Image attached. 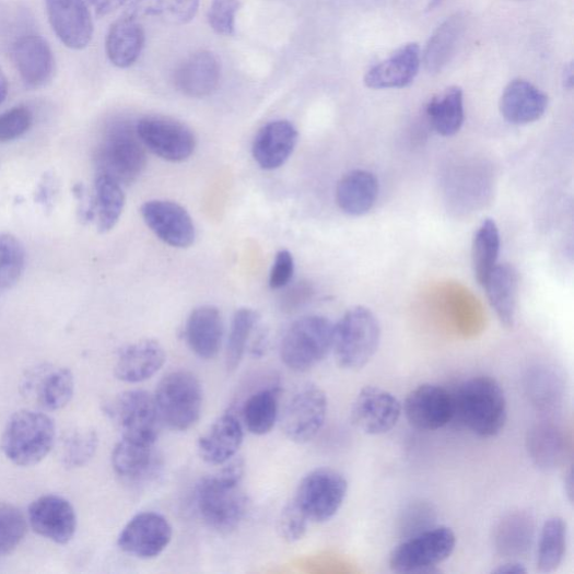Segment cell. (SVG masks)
Returning a JSON list of instances; mask_svg holds the SVG:
<instances>
[{
  "label": "cell",
  "instance_id": "obj_1",
  "mask_svg": "<svg viewBox=\"0 0 574 574\" xmlns=\"http://www.w3.org/2000/svg\"><path fill=\"white\" fill-rule=\"evenodd\" d=\"M225 465L222 470L201 479L195 494L200 517L220 535L236 531L249 509V499L242 484L244 460L233 458Z\"/></svg>",
  "mask_w": 574,
  "mask_h": 574
},
{
  "label": "cell",
  "instance_id": "obj_2",
  "mask_svg": "<svg viewBox=\"0 0 574 574\" xmlns=\"http://www.w3.org/2000/svg\"><path fill=\"white\" fill-rule=\"evenodd\" d=\"M455 418L480 437L497 436L507 422V401L501 384L491 376L464 382L454 394Z\"/></svg>",
  "mask_w": 574,
  "mask_h": 574
},
{
  "label": "cell",
  "instance_id": "obj_3",
  "mask_svg": "<svg viewBox=\"0 0 574 574\" xmlns=\"http://www.w3.org/2000/svg\"><path fill=\"white\" fill-rule=\"evenodd\" d=\"M95 164L97 174L107 176L122 187L137 183L148 164L137 124L128 120L113 122L96 150Z\"/></svg>",
  "mask_w": 574,
  "mask_h": 574
},
{
  "label": "cell",
  "instance_id": "obj_4",
  "mask_svg": "<svg viewBox=\"0 0 574 574\" xmlns=\"http://www.w3.org/2000/svg\"><path fill=\"white\" fill-rule=\"evenodd\" d=\"M380 337V325L370 308H349L333 330L332 350L339 367L347 371L364 368L375 356Z\"/></svg>",
  "mask_w": 574,
  "mask_h": 574
},
{
  "label": "cell",
  "instance_id": "obj_5",
  "mask_svg": "<svg viewBox=\"0 0 574 574\" xmlns=\"http://www.w3.org/2000/svg\"><path fill=\"white\" fill-rule=\"evenodd\" d=\"M55 440L56 425L49 415L22 410L9 420L2 437V449L13 464L30 467L51 453Z\"/></svg>",
  "mask_w": 574,
  "mask_h": 574
},
{
  "label": "cell",
  "instance_id": "obj_6",
  "mask_svg": "<svg viewBox=\"0 0 574 574\" xmlns=\"http://www.w3.org/2000/svg\"><path fill=\"white\" fill-rule=\"evenodd\" d=\"M154 400L162 423L175 431H187L200 420L202 385L188 371L172 372L159 383Z\"/></svg>",
  "mask_w": 574,
  "mask_h": 574
},
{
  "label": "cell",
  "instance_id": "obj_7",
  "mask_svg": "<svg viewBox=\"0 0 574 574\" xmlns=\"http://www.w3.org/2000/svg\"><path fill=\"white\" fill-rule=\"evenodd\" d=\"M335 325L326 317H303L286 330L281 342V360L296 373L318 366L332 350Z\"/></svg>",
  "mask_w": 574,
  "mask_h": 574
},
{
  "label": "cell",
  "instance_id": "obj_8",
  "mask_svg": "<svg viewBox=\"0 0 574 574\" xmlns=\"http://www.w3.org/2000/svg\"><path fill=\"white\" fill-rule=\"evenodd\" d=\"M456 544L450 527L432 526L397 546L389 555V567L399 573L430 572L452 557Z\"/></svg>",
  "mask_w": 574,
  "mask_h": 574
},
{
  "label": "cell",
  "instance_id": "obj_9",
  "mask_svg": "<svg viewBox=\"0 0 574 574\" xmlns=\"http://www.w3.org/2000/svg\"><path fill=\"white\" fill-rule=\"evenodd\" d=\"M348 493V481L331 468L308 472L300 482L292 500L308 522L326 523L342 507Z\"/></svg>",
  "mask_w": 574,
  "mask_h": 574
},
{
  "label": "cell",
  "instance_id": "obj_10",
  "mask_svg": "<svg viewBox=\"0 0 574 574\" xmlns=\"http://www.w3.org/2000/svg\"><path fill=\"white\" fill-rule=\"evenodd\" d=\"M108 414L121 432V438L156 444L161 419L154 396L132 389L120 394L108 407Z\"/></svg>",
  "mask_w": 574,
  "mask_h": 574
},
{
  "label": "cell",
  "instance_id": "obj_11",
  "mask_svg": "<svg viewBox=\"0 0 574 574\" xmlns=\"http://www.w3.org/2000/svg\"><path fill=\"white\" fill-rule=\"evenodd\" d=\"M137 130L145 149L167 162H185L197 148L192 129L171 117L145 116L137 122Z\"/></svg>",
  "mask_w": 574,
  "mask_h": 574
},
{
  "label": "cell",
  "instance_id": "obj_12",
  "mask_svg": "<svg viewBox=\"0 0 574 574\" xmlns=\"http://www.w3.org/2000/svg\"><path fill=\"white\" fill-rule=\"evenodd\" d=\"M328 414V399L324 389L315 384L303 385L285 407L281 425L293 443H311L321 431Z\"/></svg>",
  "mask_w": 574,
  "mask_h": 574
},
{
  "label": "cell",
  "instance_id": "obj_13",
  "mask_svg": "<svg viewBox=\"0 0 574 574\" xmlns=\"http://www.w3.org/2000/svg\"><path fill=\"white\" fill-rule=\"evenodd\" d=\"M172 538L173 528L166 517L155 512H143L125 525L118 537V547L131 557L150 560L161 555Z\"/></svg>",
  "mask_w": 574,
  "mask_h": 574
},
{
  "label": "cell",
  "instance_id": "obj_14",
  "mask_svg": "<svg viewBox=\"0 0 574 574\" xmlns=\"http://www.w3.org/2000/svg\"><path fill=\"white\" fill-rule=\"evenodd\" d=\"M21 387L27 399L39 409L58 411L72 400L74 377L69 368L40 364L26 372Z\"/></svg>",
  "mask_w": 574,
  "mask_h": 574
},
{
  "label": "cell",
  "instance_id": "obj_15",
  "mask_svg": "<svg viewBox=\"0 0 574 574\" xmlns=\"http://www.w3.org/2000/svg\"><path fill=\"white\" fill-rule=\"evenodd\" d=\"M403 414L402 403L390 391L366 386L358 395L351 408V422L368 435H382L391 431Z\"/></svg>",
  "mask_w": 574,
  "mask_h": 574
},
{
  "label": "cell",
  "instance_id": "obj_16",
  "mask_svg": "<svg viewBox=\"0 0 574 574\" xmlns=\"http://www.w3.org/2000/svg\"><path fill=\"white\" fill-rule=\"evenodd\" d=\"M402 407L408 422L419 431H436L455 419L454 394L434 384L411 390Z\"/></svg>",
  "mask_w": 574,
  "mask_h": 574
},
{
  "label": "cell",
  "instance_id": "obj_17",
  "mask_svg": "<svg viewBox=\"0 0 574 574\" xmlns=\"http://www.w3.org/2000/svg\"><path fill=\"white\" fill-rule=\"evenodd\" d=\"M147 226L154 235L174 248H188L196 241V227L189 212L179 203L150 200L141 207Z\"/></svg>",
  "mask_w": 574,
  "mask_h": 574
},
{
  "label": "cell",
  "instance_id": "obj_18",
  "mask_svg": "<svg viewBox=\"0 0 574 574\" xmlns=\"http://www.w3.org/2000/svg\"><path fill=\"white\" fill-rule=\"evenodd\" d=\"M51 27L65 46L83 50L94 36V23L85 0H46Z\"/></svg>",
  "mask_w": 574,
  "mask_h": 574
},
{
  "label": "cell",
  "instance_id": "obj_19",
  "mask_svg": "<svg viewBox=\"0 0 574 574\" xmlns=\"http://www.w3.org/2000/svg\"><path fill=\"white\" fill-rule=\"evenodd\" d=\"M28 520L34 531L55 543H69L77 531V514L66 499L58 495L42 496L28 509Z\"/></svg>",
  "mask_w": 574,
  "mask_h": 574
},
{
  "label": "cell",
  "instance_id": "obj_20",
  "mask_svg": "<svg viewBox=\"0 0 574 574\" xmlns=\"http://www.w3.org/2000/svg\"><path fill=\"white\" fill-rule=\"evenodd\" d=\"M422 63L421 49L409 43L397 49L387 59L373 66L365 74L366 86L375 91L402 90L417 78Z\"/></svg>",
  "mask_w": 574,
  "mask_h": 574
},
{
  "label": "cell",
  "instance_id": "obj_21",
  "mask_svg": "<svg viewBox=\"0 0 574 574\" xmlns=\"http://www.w3.org/2000/svg\"><path fill=\"white\" fill-rule=\"evenodd\" d=\"M12 57L17 72L31 90L47 85L55 73V57L49 43L39 35L20 37L13 46Z\"/></svg>",
  "mask_w": 574,
  "mask_h": 574
},
{
  "label": "cell",
  "instance_id": "obj_22",
  "mask_svg": "<svg viewBox=\"0 0 574 574\" xmlns=\"http://www.w3.org/2000/svg\"><path fill=\"white\" fill-rule=\"evenodd\" d=\"M222 79V63L211 51L202 50L187 58L174 72L173 82L190 98L211 96Z\"/></svg>",
  "mask_w": 574,
  "mask_h": 574
},
{
  "label": "cell",
  "instance_id": "obj_23",
  "mask_svg": "<svg viewBox=\"0 0 574 574\" xmlns=\"http://www.w3.org/2000/svg\"><path fill=\"white\" fill-rule=\"evenodd\" d=\"M115 473L132 484H145L159 475L162 461L155 445L121 438L112 455Z\"/></svg>",
  "mask_w": 574,
  "mask_h": 574
},
{
  "label": "cell",
  "instance_id": "obj_24",
  "mask_svg": "<svg viewBox=\"0 0 574 574\" xmlns=\"http://www.w3.org/2000/svg\"><path fill=\"white\" fill-rule=\"evenodd\" d=\"M298 131L289 120H274L262 126L253 143V156L262 169L283 166L293 154Z\"/></svg>",
  "mask_w": 574,
  "mask_h": 574
},
{
  "label": "cell",
  "instance_id": "obj_25",
  "mask_svg": "<svg viewBox=\"0 0 574 574\" xmlns=\"http://www.w3.org/2000/svg\"><path fill=\"white\" fill-rule=\"evenodd\" d=\"M244 443V427L234 412L219 417L198 441L201 459L212 466H222L238 454Z\"/></svg>",
  "mask_w": 574,
  "mask_h": 574
},
{
  "label": "cell",
  "instance_id": "obj_26",
  "mask_svg": "<svg viewBox=\"0 0 574 574\" xmlns=\"http://www.w3.org/2000/svg\"><path fill=\"white\" fill-rule=\"evenodd\" d=\"M166 353L155 339H144L126 345L115 365L116 377L129 384L152 378L165 364Z\"/></svg>",
  "mask_w": 574,
  "mask_h": 574
},
{
  "label": "cell",
  "instance_id": "obj_27",
  "mask_svg": "<svg viewBox=\"0 0 574 574\" xmlns=\"http://www.w3.org/2000/svg\"><path fill=\"white\" fill-rule=\"evenodd\" d=\"M185 335L196 356L204 361L215 359L224 339L222 314L213 305L195 308L187 320Z\"/></svg>",
  "mask_w": 574,
  "mask_h": 574
},
{
  "label": "cell",
  "instance_id": "obj_28",
  "mask_svg": "<svg viewBox=\"0 0 574 574\" xmlns=\"http://www.w3.org/2000/svg\"><path fill=\"white\" fill-rule=\"evenodd\" d=\"M548 106L549 97L534 83L523 79L508 83L500 103L503 117L514 125H527L541 119Z\"/></svg>",
  "mask_w": 574,
  "mask_h": 574
},
{
  "label": "cell",
  "instance_id": "obj_29",
  "mask_svg": "<svg viewBox=\"0 0 574 574\" xmlns=\"http://www.w3.org/2000/svg\"><path fill=\"white\" fill-rule=\"evenodd\" d=\"M145 33L139 20L124 15L109 28L106 37V54L117 68L127 69L136 65L142 55Z\"/></svg>",
  "mask_w": 574,
  "mask_h": 574
},
{
  "label": "cell",
  "instance_id": "obj_30",
  "mask_svg": "<svg viewBox=\"0 0 574 574\" xmlns=\"http://www.w3.org/2000/svg\"><path fill=\"white\" fill-rule=\"evenodd\" d=\"M378 194L379 184L375 174L366 169H355L347 173L339 181L336 200L344 213L361 216L374 208Z\"/></svg>",
  "mask_w": 574,
  "mask_h": 574
},
{
  "label": "cell",
  "instance_id": "obj_31",
  "mask_svg": "<svg viewBox=\"0 0 574 574\" xmlns=\"http://www.w3.org/2000/svg\"><path fill=\"white\" fill-rule=\"evenodd\" d=\"M466 28L467 16L457 13L433 32L422 55V61L429 73L436 74L450 63Z\"/></svg>",
  "mask_w": 574,
  "mask_h": 574
},
{
  "label": "cell",
  "instance_id": "obj_32",
  "mask_svg": "<svg viewBox=\"0 0 574 574\" xmlns=\"http://www.w3.org/2000/svg\"><path fill=\"white\" fill-rule=\"evenodd\" d=\"M526 450L538 468L553 471L565 461L566 440L559 426L542 422L528 430Z\"/></svg>",
  "mask_w": 574,
  "mask_h": 574
},
{
  "label": "cell",
  "instance_id": "obj_33",
  "mask_svg": "<svg viewBox=\"0 0 574 574\" xmlns=\"http://www.w3.org/2000/svg\"><path fill=\"white\" fill-rule=\"evenodd\" d=\"M482 286L502 326L513 328L518 296L517 271L509 263H497Z\"/></svg>",
  "mask_w": 574,
  "mask_h": 574
},
{
  "label": "cell",
  "instance_id": "obj_34",
  "mask_svg": "<svg viewBox=\"0 0 574 574\" xmlns=\"http://www.w3.org/2000/svg\"><path fill=\"white\" fill-rule=\"evenodd\" d=\"M535 535L536 523L531 515L526 512L512 513L496 528V550L511 559L525 557L534 546Z\"/></svg>",
  "mask_w": 574,
  "mask_h": 574
},
{
  "label": "cell",
  "instance_id": "obj_35",
  "mask_svg": "<svg viewBox=\"0 0 574 574\" xmlns=\"http://www.w3.org/2000/svg\"><path fill=\"white\" fill-rule=\"evenodd\" d=\"M281 389L271 386L253 393L245 401L242 417L245 427L254 435L270 433L280 415Z\"/></svg>",
  "mask_w": 574,
  "mask_h": 574
},
{
  "label": "cell",
  "instance_id": "obj_36",
  "mask_svg": "<svg viewBox=\"0 0 574 574\" xmlns=\"http://www.w3.org/2000/svg\"><path fill=\"white\" fill-rule=\"evenodd\" d=\"M426 116L438 136L452 138L458 134L465 121L464 93L459 86H450L434 97L426 106Z\"/></svg>",
  "mask_w": 574,
  "mask_h": 574
},
{
  "label": "cell",
  "instance_id": "obj_37",
  "mask_svg": "<svg viewBox=\"0 0 574 574\" xmlns=\"http://www.w3.org/2000/svg\"><path fill=\"white\" fill-rule=\"evenodd\" d=\"M200 0H130L125 15L137 20L155 17L171 24L191 22L199 11Z\"/></svg>",
  "mask_w": 574,
  "mask_h": 574
},
{
  "label": "cell",
  "instance_id": "obj_38",
  "mask_svg": "<svg viewBox=\"0 0 574 574\" xmlns=\"http://www.w3.org/2000/svg\"><path fill=\"white\" fill-rule=\"evenodd\" d=\"M501 251V234L493 219H485L478 229L472 243V270L482 286L497 267Z\"/></svg>",
  "mask_w": 574,
  "mask_h": 574
},
{
  "label": "cell",
  "instance_id": "obj_39",
  "mask_svg": "<svg viewBox=\"0 0 574 574\" xmlns=\"http://www.w3.org/2000/svg\"><path fill=\"white\" fill-rule=\"evenodd\" d=\"M94 213L101 233H108L115 229L125 208V194L122 186L97 174L95 181Z\"/></svg>",
  "mask_w": 574,
  "mask_h": 574
},
{
  "label": "cell",
  "instance_id": "obj_40",
  "mask_svg": "<svg viewBox=\"0 0 574 574\" xmlns=\"http://www.w3.org/2000/svg\"><path fill=\"white\" fill-rule=\"evenodd\" d=\"M566 523L563 518L554 516L544 523L537 554L540 572H554L562 564L566 552Z\"/></svg>",
  "mask_w": 574,
  "mask_h": 574
},
{
  "label": "cell",
  "instance_id": "obj_41",
  "mask_svg": "<svg viewBox=\"0 0 574 574\" xmlns=\"http://www.w3.org/2000/svg\"><path fill=\"white\" fill-rule=\"evenodd\" d=\"M563 380L551 367H537L527 376L529 400L541 411L555 410L563 397Z\"/></svg>",
  "mask_w": 574,
  "mask_h": 574
},
{
  "label": "cell",
  "instance_id": "obj_42",
  "mask_svg": "<svg viewBox=\"0 0 574 574\" xmlns=\"http://www.w3.org/2000/svg\"><path fill=\"white\" fill-rule=\"evenodd\" d=\"M98 448L97 432L90 427H79L69 432L62 440L60 459L68 469H77L90 462Z\"/></svg>",
  "mask_w": 574,
  "mask_h": 574
},
{
  "label": "cell",
  "instance_id": "obj_43",
  "mask_svg": "<svg viewBox=\"0 0 574 574\" xmlns=\"http://www.w3.org/2000/svg\"><path fill=\"white\" fill-rule=\"evenodd\" d=\"M258 320V314L249 307H242L234 315L226 347V367L230 372L239 367Z\"/></svg>",
  "mask_w": 574,
  "mask_h": 574
},
{
  "label": "cell",
  "instance_id": "obj_44",
  "mask_svg": "<svg viewBox=\"0 0 574 574\" xmlns=\"http://www.w3.org/2000/svg\"><path fill=\"white\" fill-rule=\"evenodd\" d=\"M25 263L26 253L21 241L11 234H0V294L19 283Z\"/></svg>",
  "mask_w": 574,
  "mask_h": 574
},
{
  "label": "cell",
  "instance_id": "obj_45",
  "mask_svg": "<svg viewBox=\"0 0 574 574\" xmlns=\"http://www.w3.org/2000/svg\"><path fill=\"white\" fill-rule=\"evenodd\" d=\"M27 522L15 506L0 503V557L12 553L24 540Z\"/></svg>",
  "mask_w": 574,
  "mask_h": 574
},
{
  "label": "cell",
  "instance_id": "obj_46",
  "mask_svg": "<svg viewBox=\"0 0 574 574\" xmlns=\"http://www.w3.org/2000/svg\"><path fill=\"white\" fill-rule=\"evenodd\" d=\"M239 9L241 0H212L208 11V22L212 31L218 35H234Z\"/></svg>",
  "mask_w": 574,
  "mask_h": 574
},
{
  "label": "cell",
  "instance_id": "obj_47",
  "mask_svg": "<svg viewBox=\"0 0 574 574\" xmlns=\"http://www.w3.org/2000/svg\"><path fill=\"white\" fill-rule=\"evenodd\" d=\"M33 124L32 112L24 106L14 107L0 115V143L22 138Z\"/></svg>",
  "mask_w": 574,
  "mask_h": 574
},
{
  "label": "cell",
  "instance_id": "obj_48",
  "mask_svg": "<svg viewBox=\"0 0 574 574\" xmlns=\"http://www.w3.org/2000/svg\"><path fill=\"white\" fill-rule=\"evenodd\" d=\"M308 519L297 505L291 501L283 508L279 519V532L288 543L298 542L307 531Z\"/></svg>",
  "mask_w": 574,
  "mask_h": 574
},
{
  "label": "cell",
  "instance_id": "obj_49",
  "mask_svg": "<svg viewBox=\"0 0 574 574\" xmlns=\"http://www.w3.org/2000/svg\"><path fill=\"white\" fill-rule=\"evenodd\" d=\"M295 271L293 255L286 250H280L274 259L270 273V288L272 290L285 289L292 281Z\"/></svg>",
  "mask_w": 574,
  "mask_h": 574
},
{
  "label": "cell",
  "instance_id": "obj_50",
  "mask_svg": "<svg viewBox=\"0 0 574 574\" xmlns=\"http://www.w3.org/2000/svg\"><path fill=\"white\" fill-rule=\"evenodd\" d=\"M433 511L426 504H415L411 506L403 518V531H409V537L424 531L432 527Z\"/></svg>",
  "mask_w": 574,
  "mask_h": 574
},
{
  "label": "cell",
  "instance_id": "obj_51",
  "mask_svg": "<svg viewBox=\"0 0 574 574\" xmlns=\"http://www.w3.org/2000/svg\"><path fill=\"white\" fill-rule=\"evenodd\" d=\"M315 289L311 282H297L290 286L282 295L281 305L283 312L294 313L313 298Z\"/></svg>",
  "mask_w": 574,
  "mask_h": 574
},
{
  "label": "cell",
  "instance_id": "obj_52",
  "mask_svg": "<svg viewBox=\"0 0 574 574\" xmlns=\"http://www.w3.org/2000/svg\"><path fill=\"white\" fill-rule=\"evenodd\" d=\"M86 2L98 16L103 17L116 12L130 2V0H86Z\"/></svg>",
  "mask_w": 574,
  "mask_h": 574
},
{
  "label": "cell",
  "instance_id": "obj_53",
  "mask_svg": "<svg viewBox=\"0 0 574 574\" xmlns=\"http://www.w3.org/2000/svg\"><path fill=\"white\" fill-rule=\"evenodd\" d=\"M54 181L50 178L44 179L37 191V201L43 206L51 203L54 198Z\"/></svg>",
  "mask_w": 574,
  "mask_h": 574
},
{
  "label": "cell",
  "instance_id": "obj_54",
  "mask_svg": "<svg viewBox=\"0 0 574 574\" xmlns=\"http://www.w3.org/2000/svg\"><path fill=\"white\" fill-rule=\"evenodd\" d=\"M493 573L496 574H523L527 573V569L517 560H509L504 564L499 565Z\"/></svg>",
  "mask_w": 574,
  "mask_h": 574
},
{
  "label": "cell",
  "instance_id": "obj_55",
  "mask_svg": "<svg viewBox=\"0 0 574 574\" xmlns=\"http://www.w3.org/2000/svg\"><path fill=\"white\" fill-rule=\"evenodd\" d=\"M9 95V81L3 72L2 69H0V105H2Z\"/></svg>",
  "mask_w": 574,
  "mask_h": 574
},
{
  "label": "cell",
  "instance_id": "obj_56",
  "mask_svg": "<svg viewBox=\"0 0 574 574\" xmlns=\"http://www.w3.org/2000/svg\"><path fill=\"white\" fill-rule=\"evenodd\" d=\"M573 71L574 70H573L572 63H569L564 68V71H563V83H564V86L567 87V90H572L573 87V79H574Z\"/></svg>",
  "mask_w": 574,
  "mask_h": 574
},
{
  "label": "cell",
  "instance_id": "obj_57",
  "mask_svg": "<svg viewBox=\"0 0 574 574\" xmlns=\"http://www.w3.org/2000/svg\"><path fill=\"white\" fill-rule=\"evenodd\" d=\"M443 2H444V0H431L427 10L429 11H433L434 9H436Z\"/></svg>",
  "mask_w": 574,
  "mask_h": 574
}]
</instances>
